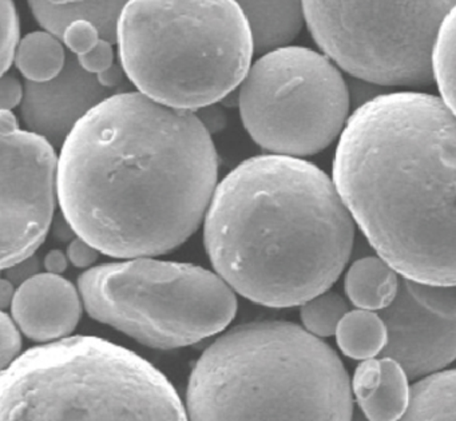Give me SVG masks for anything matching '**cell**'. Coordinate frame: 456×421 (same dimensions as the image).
Masks as SVG:
<instances>
[{"label": "cell", "mask_w": 456, "mask_h": 421, "mask_svg": "<svg viewBox=\"0 0 456 421\" xmlns=\"http://www.w3.org/2000/svg\"><path fill=\"white\" fill-rule=\"evenodd\" d=\"M217 180L215 143L194 111L121 92L61 146L57 198L77 237L98 252L151 257L196 233Z\"/></svg>", "instance_id": "obj_1"}, {"label": "cell", "mask_w": 456, "mask_h": 421, "mask_svg": "<svg viewBox=\"0 0 456 421\" xmlns=\"http://www.w3.org/2000/svg\"><path fill=\"white\" fill-rule=\"evenodd\" d=\"M455 113L435 95H379L340 133L333 185L373 249L405 279L455 285Z\"/></svg>", "instance_id": "obj_2"}, {"label": "cell", "mask_w": 456, "mask_h": 421, "mask_svg": "<svg viewBox=\"0 0 456 421\" xmlns=\"http://www.w3.org/2000/svg\"><path fill=\"white\" fill-rule=\"evenodd\" d=\"M354 223L332 180L295 157L258 156L213 191L204 242L218 276L252 303L292 308L343 273Z\"/></svg>", "instance_id": "obj_3"}, {"label": "cell", "mask_w": 456, "mask_h": 421, "mask_svg": "<svg viewBox=\"0 0 456 421\" xmlns=\"http://www.w3.org/2000/svg\"><path fill=\"white\" fill-rule=\"evenodd\" d=\"M191 420H351L349 376L330 345L298 325H240L204 352L189 380Z\"/></svg>", "instance_id": "obj_4"}, {"label": "cell", "mask_w": 456, "mask_h": 421, "mask_svg": "<svg viewBox=\"0 0 456 421\" xmlns=\"http://www.w3.org/2000/svg\"><path fill=\"white\" fill-rule=\"evenodd\" d=\"M116 45L122 70L141 94L188 111L228 97L255 55L234 0H129Z\"/></svg>", "instance_id": "obj_5"}, {"label": "cell", "mask_w": 456, "mask_h": 421, "mask_svg": "<svg viewBox=\"0 0 456 421\" xmlns=\"http://www.w3.org/2000/svg\"><path fill=\"white\" fill-rule=\"evenodd\" d=\"M170 381L134 352L77 336L28 349L0 375V420H186Z\"/></svg>", "instance_id": "obj_6"}, {"label": "cell", "mask_w": 456, "mask_h": 421, "mask_svg": "<svg viewBox=\"0 0 456 421\" xmlns=\"http://www.w3.org/2000/svg\"><path fill=\"white\" fill-rule=\"evenodd\" d=\"M87 313L151 348L193 345L223 332L237 298L201 266L134 258L85 271L78 279Z\"/></svg>", "instance_id": "obj_7"}, {"label": "cell", "mask_w": 456, "mask_h": 421, "mask_svg": "<svg viewBox=\"0 0 456 421\" xmlns=\"http://www.w3.org/2000/svg\"><path fill=\"white\" fill-rule=\"evenodd\" d=\"M317 46L354 78L392 87L432 84V45L455 0H303Z\"/></svg>", "instance_id": "obj_8"}, {"label": "cell", "mask_w": 456, "mask_h": 421, "mask_svg": "<svg viewBox=\"0 0 456 421\" xmlns=\"http://www.w3.org/2000/svg\"><path fill=\"white\" fill-rule=\"evenodd\" d=\"M239 89L252 140L277 156H314L343 132L349 93L335 63L305 47L285 46L250 65Z\"/></svg>", "instance_id": "obj_9"}, {"label": "cell", "mask_w": 456, "mask_h": 421, "mask_svg": "<svg viewBox=\"0 0 456 421\" xmlns=\"http://www.w3.org/2000/svg\"><path fill=\"white\" fill-rule=\"evenodd\" d=\"M55 149L28 130H0V271L31 257L57 205Z\"/></svg>", "instance_id": "obj_10"}, {"label": "cell", "mask_w": 456, "mask_h": 421, "mask_svg": "<svg viewBox=\"0 0 456 421\" xmlns=\"http://www.w3.org/2000/svg\"><path fill=\"white\" fill-rule=\"evenodd\" d=\"M455 285L399 279L396 295L379 311L387 330L381 356L395 360L416 380L444 369L456 353Z\"/></svg>", "instance_id": "obj_11"}, {"label": "cell", "mask_w": 456, "mask_h": 421, "mask_svg": "<svg viewBox=\"0 0 456 421\" xmlns=\"http://www.w3.org/2000/svg\"><path fill=\"white\" fill-rule=\"evenodd\" d=\"M116 93L85 71L68 52L65 66L55 78L23 84L20 117L28 132L45 138L53 148H61L78 121Z\"/></svg>", "instance_id": "obj_12"}, {"label": "cell", "mask_w": 456, "mask_h": 421, "mask_svg": "<svg viewBox=\"0 0 456 421\" xmlns=\"http://www.w3.org/2000/svg\"><path fill=\"white\" fill-rule=\"evenodd\" d=\"M18 328L34 341H53L70 335L82 316L76 287L60 274H34L20 285L12 298Z\"/></svg>", "instance_id": "obj_13"}, {"label": "cell", "mask_w": 456, "mask_h": 421, "mask_svg": "<svg viewBox=\"0 0 456 421\" xmlns=\"http://www.w3.org/2000/svg\"><path fill=\"white\" fill-rule=\"evenodd\" d=\"M351 389L368 420H399L407 408V375L389 357L364 360L354 370Z\"/></svg>", "instance_id": "obj_14"}, {"label": "cell", "mask_w": 456, "mask_h": 421, "mask_svg": "<svg viewBox=\"0 0 456 421\" xmlns=\"http://www.w3.org/2000/svg\"><path fill=\"white\" fill-rule=\"evenodd\" d=\"M241 10L255 54L289 46L303 30V0H234Z\"/></svg>", "instance_id": "obj_15"}, {"label": "cell", "mask_w": 456, "mask_h": 421, "mask_svg": "<svg viewBox=\"0 0 456 421\" xmlns=\"http://www.w3.org/2000/svg\"><path fill=\"white\" fill-rule=\"evenodd\" d=\"M34 18L45 31L61 39L76 20H86L111 45L117 44L119 17L129 0H28Z\"/></svg>", "instance_id": "obj_16"}, {"label": "cell", "mask_w": 456, "mask_h": 421, "mask_svg": "<svg viewBox=\"0 0 456 421\" xmlns=\"http://www.w3.org/2000/svg\"><path fill=\"white\" fill-rule=\"evenodd\" d=\"M61 41L87 73L97 77L101 85L116 92H127L126 76L114 63L113 45L105 41L97 28L86 20H76L63 31Z\"/></svg>", "instance_id": "obj_17"}, {"label": "cell", "mask_w": 456, "mask_h": 421, "mask_svg": "<svg viewBox=\"0 0 456 421\" xmlns=\"http://www.w3.org/2000/svg\"><path fill=\"white\" fill-rule=\"evenodd\" d=\"M399 277L380 257H365L352 263L346 276V292L351 303L365 311H380L394 300Z\"/></svg>", "instance_id": "obj_18"}, {"label": "cell", "mask_w": 456, "mask_h": 421, "mask_svg": "<svg viewBox=\"0 0 456 421\" xmlns=\"http://www.w3.org/2000/svg\"><path fill=\"white\" fill-rule=\"evenodd\" d=\"M455 370L424 376L408 391L403 420H456Z\"/></svg>", "instance_id": "obj_19"}, {"label": "cell", "mask_w": 456, "mask_h": 421, "mask_svg": "<svg viewBox=\"0 0 456 421\" xmlns=\"http://www.w3.org/2000/svg\"><path fill=\"white\" fill-rule=\"evenodd\" d=\"M65 45L49 31H34L18 42L14 63L26 81L46 82L55 78L66 62Z\"/></svg>", "instance_id": "obj_20"}, {"label": "cell", "mask_w": 456, "mask_h": 421, "mask_svg": "<svg viewBox=\"0 0 456 421\" xmlns=\"http://www.w3.org/2000/svg\"><path fill=\"white\" fill-rule=\"evenodd\" d=\"M336 340L341 352L354 360L379 356L387 341L386 325L373 311L346 312L336 328Z\"/></svg>", "instance_id": "obj_21"}, {"label": "cell", "mask_w": 456, "mask_h": 421, "mask_svg": "<svg viewBox=\"0 0 456 421\" xmlns=\"http://www.w3.org/2000/svg\"><path fill=\"white\" fill-rule=\"evenodd\" d=\"M429 66L440 100L455 113V10L445 17L437 31Z\"/></svg>", "instance_id": "obj_22"}, {"label": "cell", "mask_w": 456, "mask_h": 421, "mask_svg": "<svg viewBox=\"0 0 456 421\" xmlns=\"http://www.w3.org/2000/svg\"><path fill=\"white\" fill-rule=\"evenodd\" d=\"M348 312V304L338 293L325 292L301 304V320L309 333L317 337L335 335L338 322Z\"/></svg>", "instance_id": "obj_23"}, {"label": "cell", "mask_w": 456, "mask_h": 421, "mask_svg": "<svg viewBox=\"0 0 456 421\" xmlns=\"http://www.w3.org/2000/svg\"><path fill=\"white\" fill-rule=\"evenodd\" d=\"M20 39V17L14 0H0V77L6 74L14 63Z\"/></svg>", "instance_id": "obj_24"}, {"label": "cell", "mask_w": 456, "mask_h": 421, "mask_svg": "<svg viewBox=\"0 0 456 421\" xmlns=\"http://www.w3.org/2000/svg\"><path fill=\"white\" fill-rule=\"evenodd\" d=\"M20 348L22 340L17 324L0 311V373L20 356Z\"/></svg>", "instance_id": "obj_25"}, {"label": "cell", "mask_w": 456, "mask_h": 421, "mask_svg": "<svg viewBox=\"0 0 456 421\" xmlns=\"http://www.w3.org/2000/svg\"><path fill=\"white\" fill-rule=\"evenodd\" d=\"M23 85L17 77L4 74L0 77V110H12L20 105Z\"/></svg>", "instance_id": "obj_26"}, {"label": "cell", "mask_w": 456, "mask_h": 421, "mask_svg": "<svg viewBox=\"0 0 456 421\" xmlns=\"http://www.w3.org/2000/svg\"><path fill=\"white\" fill-rule=\"evenodd\" d=\"M98 253L100 252L95 247L77 237L69 245L68 258L77 268H89L97 261Z\"/></svg>", "instance_id": "obj_27"}, {"label": "cell", "mask_w": 456, "mask_h": 421, "mask_svg": "<svg viewBox=\"0 0 456 421\" xmlns=\"http://www.w3.org/2000/svg\"><path fill=\"white\" fill-rule=\"evenodd\" d=\"M39 269L38 258L31 257L15 263L12 268L7 269V276L12 284H22L26 279L37 274Z\"/></svg>", "instance_id": "obj_28"}, {"label": "cell", "mask_w": 456, "mask_h": 421, "mask_svg": "<svg viewBox=\"0 0 456 421\" xmlns=\"http://www.w3.org/2000/svg\"><path fill=\"white\" fill-rule=\"evenodd\" d=\"M45 268L49 273H63L68 268V257L61 250H52L45 258Z\"/></svg>", "instance_id": "obj_29"}, {"label": "cell", "mask_w": 456, "mask_h": 421, "mask_svg": "<svg viewBox=\"0 0 456 421\" xmlns=\"http://www.w3.org/2000/svg\"><path fill=\"white\" fill-rule=\"evenodd\" d=\"M14 295V284L10 279H0V311L12 305Z\"/></svg>", "instance_id": "obj_30"}, {"label": "cell", "mask_w": 456, "mask_h": 421, "mask_svg": "<svg viewBox=\"0 0 456 421\" xmlns=\"http://www.w3.org/2000/svg\"><path fill=\"white\" fill-rule=\"evenodd\" d=\"M20 129L17 117L12 110H0V130L2 132H12Z\"/></svg>", "instance_id": "obj_31"}, {"label": "cell", "mask_w": 456, "mask_h": 421, "mask_svg": "<svg viewBox=\"0 0 456 421\" xmlns=\"http://www.w3.org/2000/svg\"><path fill=\"white\" fill-rule=\"evenodd\" d=\"M74 234L76 233H74L71 226L69 225L68 221L65 220L63 215H61L60 220L55 221V236H57L61 241H68Z\"/></svg>", "instance_id": "obj_32"}]
</instances>
